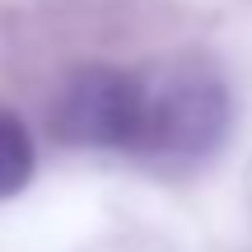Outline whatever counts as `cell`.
<instances>
[{
    "instance_id": "1",
    "label": "cell",
    "mask_w": 252,
    "mask_h": 252,
    "mask_svg": "<svg viewBox=\"0 0 252 252\" xmlns=\"http://www.w3.org/2000/svg\"><path fill=\"white\" fill-rule=\"evenodd\" d=\"M145 131L135 154L154 163H196L229 131V94L210 70H173L145 80Z\"/></svg>"
},
{
    "instance_id": "2",
    "label": "cell",
    "mask_w": 252,
    "mask_h": 252,
    "mask_svg": "<svg viewBox=\"0 0 252 252\" xmlns=\"http://www.w3.org/2000/svg\"><path fill=\"white\" fill-rule=\"evenodd\" d=\"M145 75L117 65H84L65 80L52 108V131L80 150H131L145 131Z\"/></svg>"
},
{
    "instance_id": "3",
    "label": "cell",
    "mask_w": 252,
    "mask_h": 252,
    "mask_svg": "<svg viewBox=\"0 0 252 252\" xmlns=\"http://www.w3.org/2000/svg\"><path fill=\"white\" fill-rule=\"evenodd\" d=\"M33 178V135L14 112L0 108V201L19 196Z\"/></svg>"
}]
</instances>
